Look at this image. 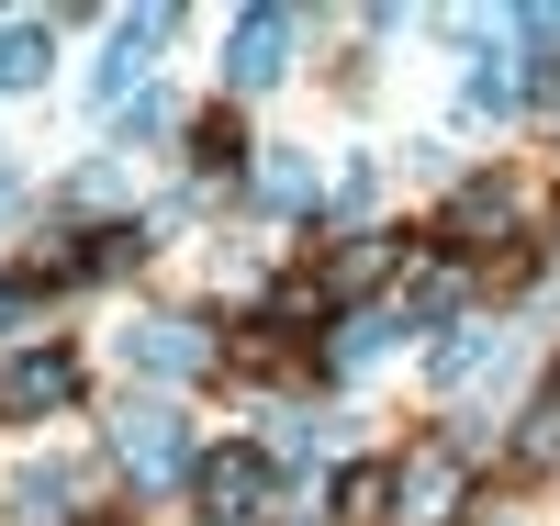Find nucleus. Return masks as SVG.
I'll return each mask as SVG.
<instances>
[{
	"label": "nucleus",
	"instance_id": "obj_1",
	"mask_svg": "<svg viewBox=\"0 0 560 526\" xmlns=\"http://www.w3.org/2000/svg\"><path fill=\"white\" fill-rule=\"evenodd\" d=\"M471 504V448H415L393 470V526H459Z\"/></svg>",
	"mask_w": 560,
	"mask_h": 526
},
{
	"label": "nucleus",
	"instance_id": "obj_2",
	"mask_svg": "<svg viewBox=\"0 0 560 526\" xmlns=\"http://www.w3.org/2000/svg\"><path fill=\"white\" fill-rule=\"evenodd\" d=\"M113 459L135 470V482H179V470H191V425H179L168 404H135L113 425Z\"/></svg>",
	"mask_w": 560,
	"mask_h": 526
},
{
	"label": "nucleus",
	"instance_id": "obj_3",
	"mask_svg": "<svg viewBox=\"0 0 560 526\" xmlns=\"http://www.w3.org/2000/svg\"><path fill=\"white\" fill-rule=\"evenodd\" d=\"M191 493H202L213 526H247V515L269 504V459H258V448H213V459H191Z\"/></svg>",
	"mask_w": 560,
	"mask_h": 526
},
{
	"label": "nucleus",
	"instance_id": "obj_4",
	"mask_svg": "<svg viewBox=\"0 0 560 526\" xmlns=\"http://www.w3.org/2000/svg\"><path fill=\"white\" fill-rule=\"evenodd\" d=\"M124 359L147 370V381H202V370H213V337H202L191 314H158V325H135V337H124Z\"/></svg>",
	"mask_w": 560,
	"mask_h": 526
},
{
	"label": "nucleus",
	"instance_id": "obj_5",
	"mask_svg": "<svg viewBox=\"0 0 560 526\" xmlns=\"http://www.w3.org/2000/svg\"><path fill=\"white\" fill-rule=\"evenodd\" d=\"M158 45H168V12H124L113 45H102V68H90V102H135V79H147Z\"/></svg>",
	"mask_w": 560,
	"mask_h": 526
},
{
	"label": "nucleus",
	"instance_id": "obj_6",
	"mask_svg": "<svg viewBox=\"0 0 560 526\" xmlns=\"http://www.w3.org/2000/svg\"><path fill=\"white\" fill-rule=\"evenodd\" d=\"M280 68H292V12H247L236 34H224V79L236 90H269Z\"/></svg>",
	"mask_w": 560,
	"mask_h": 526
},
{
	"label": "nucleus",
	"instance_id": "obj_7",
	"mask_svg": "<svg viewBox=\"0 0 560 526\" xmlns=\"http://www.w3.org/2000/svg\"><path fill=\"white\" fill-rule=\"evenodd\" d=\"M68 393H79V359H57V348H45V359H12V370H0V414H12V425L57 414Z\"/></svg>",
	"mask_w": 560,
	"mask_h": 526
},
{
	"label": "nucleus",
	"instance_id": "obj_8",
	"mask_svg": "<svg viewBox=\"0 0 560 526\" xmlns=\"http://www.w3.org/2000/svg\"><path fill=\"white\" fill-rule=\"evenodd\" d=\"M504 224H516V190H504V179H459V190H448V213H438L448 247H493Z\"/></svg>",
	"mask_w": 560,
	"mask_h": 526
},
{
	"label": "nucleus",
	"instance_id": "obj_9",
	"mask_svg": "<svg viewBox=\"0 0 560 526\" xmlns=\"http://www.w3.org/2000/svg\"><path fill=\"white\" fill-rule=\"evenodd\" d=\"M493 359H504V337H493V325H459V337L427 359V381H438V393H459V381H482Z\"/></svg>",
	"mask_w": 560,
	"mask_h": 526
},
{
	"label": "nucleus",
	"instance_id": "obj_10",
	"mask_svg": "<svg viewBox=\"0 0 560 526\" xmlns=\"http://www.w3.org/2000/svg\"><path fill=\"white\" fill-rule=\"evenodd\" d=\"M382 269H393V235H348V247L325 258V303H337V292H370Z\"/></svg>",
	"mask_w": 560,
	"mask_h": 526
},
{
	"label": "nucleus",
	"instance_id": "obj_11",
	"mask_svg": "<svg viewBox=\"0 0 560 526\" xmlns=\"http://www.w3.org/2000/svg\"><path fill=\"white\" fill-rule=\"evenodd\" d=\"M45 68H57V34H45V23H12V34H0V90H34Z\"/></svg>",
	"mask_w": 560,
	"mask_h": 526
},
{
	"label": "nucleus",
	"instance_id": "obj_12",
	"mask_svg": "<svg viewBox=\"0 0 560 526\" xmlns=\"http://www.w3.org/2000/svg\"><path fill=\"white\" fill-rule=\"evenodd\" d=\"M12 515H23V526H68V470H57V459L23 470V482H12Z\"/></svg>",
	"mask_w": 560,
	"mask_h": 526
},
{
	"label": "nucleus",
	"instance_id": "obj_13",
	"mask_svg": "<svg viewBox=\"0 0 560 526\" xmlns=\"http://www.w3.org/2000/svg\"><path fill=\"white\" fill-rule=\"evenodd\" d=\"M382 348H393V314H348L337 337H325V359H337V370H370Z\"/></svg>",
	"mask_w": 560,
	"mask_h": 526
},
{
	"label": "nucleus",
	"instance_id": "obj_14",
	"mask_svg": "<svg viewBox=\"0 0 560 526\" xmlns=\"http://www.w3.org/2000/svg\"><path fill=\"white\" fill-rule=\"evenodd\" d=\"M516 102H527L516 57H482V68H471V113H516Z\"/></svg>",
	"mask_w": 560,
	"mask_h": 526
},
{
	"label": "nucleus",
	"instance_id": "obj_15",
	"mask_svg": "<svg viewBox=\"0 0 560 526\" xmlns=\"http://www.w3.org/2000/svg\"><path fill=\"white\" fill-rule=\"evenodd\" d=\"M258 202H269V213H303V202H314V168H303V157H269V168H258Z\"/></svg>",
	"mask_w": 560,
	"mask_h": 526
},
{
	"label": "nucleus",
	"instance_id": "obj_16",
	"mask_svg": "<svg viewBox=\"0 0 560 526\" xmlns=\"http://www.w3.org/2000/svg\"><path fill=\"white\" fill-rule=\"evenodd\" d=\"M135 258H147V224H102L79 247V269H135Z\"/></svg>",
	"mask_w": 560,
	"mask_h": 526
},
{
	"label": "nucleus",
	"instance_id": "obj_17",
	"mask_svg": "<svg viewBox=\"0 0 560 526\" xmlns=\"http://www.w3.org/2000/svg\"><path fill=\"white\" fill-rule=\"evenodd\" d=\"M337 504H348V515H382V504H393V470H348Z\"/></svg>",
	"mask_w": 560,
	"mask_h": 526
},
{
	"label": "nucleus",
	"instance_id": "obj_18",
	"mask_svg": "<svg viewBox=\"0 0 560 526\" xmlns=\"http://www.w3.org/2000/svg\"><path fill=\"white\" fill-rule=\"evenodd\" d=\"M191 147H202V168H236V157H247V147H236V113H213V124L191 135Z\"/></svg>",
	"mask_w": 560,
	"mask_h": 526
},
{
	"label": "nucleus",
	"instance_id": "obj_19",
	"mask_svg": "<svg viewBox=\"0 0 560 526\" xmlns=\"http://www.w3.org/2000/svg\"><path fill=\"white\" fill-rule=\"evenodd\" d=\"M516 448H527V459H560V404H538V414H527V437H516Z\"/></svg>",
	"mask_w": 560,
	"mask_h": 526
},
{
	"label": "nucleus",
	"instance_id": "obj_20",
	"mask_svg": "<svg viewBox=\"0 0 560 526\" xmlns=\"http://www.w3.org/2000/svg\"><path fill=\"white\" fill-rule=\"evenodd\" d=\"M527 45H549V57H560V12H527Z\"/></svg>",
	"mask_w": 560,
	"mask_h": 526
},
{
	"label": "nucleus",
	"instance_id": "obj_21",
	"mask_svg": "<svg viewBox=\"0 0 560 526\" xmlns=\"http://www.w3.org/2000/svg\"><path fill=\"white\" fill-rule=\"evenodd\" d=\"M12 303H23V292H12V280H0V325H12Z\"/></svg>",
	"mask_w": 560,
	"mask_h": 526
},
{
	"label": "nucleus",
	"instance_id": "obj_22",
	"mask_svg": "<svg viewBox=\"0 0 560 526\" xmlns=\"http://www.w3.org/2000/svg\"><path fill=\"white\" fill-rule=\"evenodd\" d=\"M549 404H560V393H549Z\"/></svg>",
	"mask_w": 560,
	"mask_h": 526
}]
</instances>
